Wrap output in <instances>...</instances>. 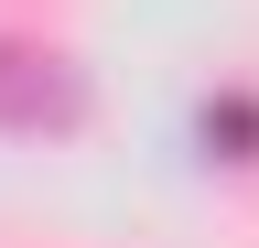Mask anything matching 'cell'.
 <instances>
[{
    "instance_id": "6da1fadb",
    "label": "cell",
    "mask_w": 259,
    "mask_h": 248,
    "mask_svg": "<svg viewBox=\"0 0 259 248\" xmlns=\"http://www.w3.org/2000/svg\"><path fill=\"white\" fill-rule=\"evenodd\" d=\"M76 119V76L32 43H0V130H65Z\"/></svg>"
}]
</instances>
